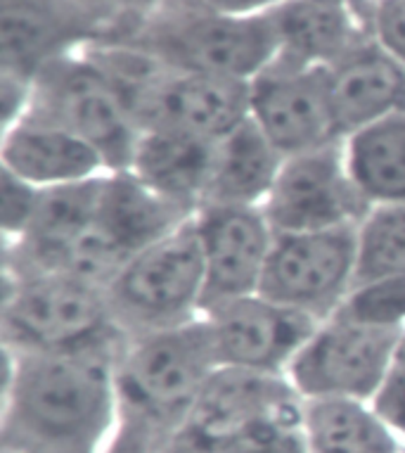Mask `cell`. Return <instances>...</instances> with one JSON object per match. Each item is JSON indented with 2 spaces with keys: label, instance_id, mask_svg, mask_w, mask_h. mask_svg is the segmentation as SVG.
<instances>
[{
  "label": "cell",
  "instance_id": "obj_4",
  "mask_svg": "<svg viewBox=\"0 0 405 453\" xmlns=\"http://www.w3.org/2000/svg\"><path fill=\"white\" fill-rule=\"evenodd\" d=\"M124 337L159 333L202 319L207 268L192 216L126 264L107 288Z\"/></svg>",
  "mask_w": 405,
  "mask_h": 453
},
{
  "label": "cell",
  "instance_id": "obj_32",
  "mask_svg": "<svg viewBox=\"0 0 405 453\" xmlns=\"http://www.w3.org/2000/svg\"><path fill=\"white\" fill-rule=\"evenodd\" d=\"M370 3H375V0H370Z\"/></svg>",
  "mask_w": 405,
  "mask_h": 453
},
{
  "label": "cell",
  "instance_id": "obj_15",
  "mask_svg": "<svg viewBox=\"0 0 405 453\" xmlns=\"http://www.w3.org/2000/svg\"><path fill=\"white\" fill-rule=\"evenodd\" d=\"M334 121L341 141L405 111V67L375 34L327 69Z\"/></svg>",
  "mask_w": 405,
  "mask_h": 453
},
{
  "label": "cell",
  "instance_id": "obj_26",
  "mask_svg": "<svg viewBox=\"0 0 405 453\" xmlns=\"http://www.w3.org/2000/svg\"><path fill=\"white\" fill-rule=\"evenodd\" d=\"M370 27L377 41L405 67V0H375L370 5Z\"/></svg>",
  "mask_w": 405,
  "mask_h": 453
},
{
  "label": "cell",
  "instance_id": "obj_12",
  "mask_svg": "<svg viewBox=\"0 0 405 453\" xmlns=\"http://www.w3.org/2000/svg\"><path fill=\"white\" fill-rule=\"evenodd\" d=\"M218 365L287 375L320 320L261 292L228 299L202 313Z\"/></svg>",
  "mask_w": 405,
  "mask_h": 453
},
{
  "label": "cell",
  "instance_id": "obj_13",
  "mask_svg": "<svg viewBox=\"0 0 405 453\" xmlns=\"http://www.w3.org/2000/svg\"><path fill=\"white\" fill-rule=\"evenodd\" d=\"M207 268L204 311L261 290L275 231L264 207L204 204L192 214Z\"/></svg>",
  "mask_w": 405,
  "mask_h": 453
},
{
  "label": "cell",
  "instance_id": "obj_3",
  "mask_svg": "<svg viewBox=\"0 0 405 453\" xmlns=\"http://www.w3.org/2000/svg\"><path fill=\"white\" fill-rule=\"evenodd\" d=\"M118 337L107 290L65 273L5 268L3 349L57 354Z\"/></svg>",
  "mask_w": 405,
  "mask_h": 453
},
{
  "label": "cell",
  "instance_id": "obj_19",
  "mask_svg": "<svg viewBox=\"0 0 405 453\" xmlns=\"http://www.w3.org/2000/svg\"><path fill=\"white\" fill-rule=\"evenodd\" d=\"M285 157L268 141L264 131L247 119L214 142L211 172L204 204H237L264 207Z\"/></svg>",
  "mask_w": 405,
  "mask_h": 453
},
{
  "label": "cell",
  "instance_id": "obj_21",
  "mask_svg": "<svg viewBox=\"0 0 405 453\" xmlns=\"http://www.w3.org/2000/svg\"><path fill=\"white\" fill-rule=\"evenodd\" d=\"M303 432L310 453H405L372 402H303Z\"/></svg>",
  "mask_w": 405,
  "mask_h": 453
},
{
  "label": "cell",
  "instance_id": "obj_11",
  "mask_svg": "<svg viewBox=\"0 0 405 453\" xmlns=\"http://www.w3.org/2000/svg\"><path fill=\"white\" fill-rule=\"evenodd\" d=\"M249 119L282 157L341 141L327 69L282 55L249 81Z\"/></svg>",
  "mask_w": 405,
  "mask_h": 453
},
{
  "label": "cell",
  "instance_id": "obj_10",
  "mask_svg": "<svg viewBox=\"0 0 405 453\" xmlns=\"http://www.w3.org/2000/svg\"><path fill=\"white\" fill-rule=\"evenodd\" d=\"M176 69L249 83L280 52L271 8L209 12L171 27L149 48Z\"/></svg>",
  "mask_w": 405,
  "mask_h": 453
},
{
  "label": "cell",
  "instance_id": "obj_24",
  "mask_svg": "<svg viewBox=\"0 0 405 453\" xmlns=\"http://www.w3.org/2000/svg\"><path fill=\"white\" fill-rule=\"evenodd\" d=\"M337 313L365 326L405 334V278L358 280Z\"/></svg>",
  "mask_w": 405,
  "mask_h": 453
},
{
  "label": "cell",
  "instance_id": "obj_28",
  "mask_svg": "<svg viewBox=\"0 0 405 453\" xmlns=\"http://www.w3.org/2000/svg\"><path fill=\"white\" fill-rule=\"evenodd\" d=\"M157 449H159V444L148 430H142L141 425L121 420L117 437L104 453H155Z\"/></svg>",
  "mask_w": 405,
  "mask_h": 453
},
{
  "label": "cell",
  "instance_id": "obj_31",
  "mask_svg": "<svg viewBox=\"0 0 405 453\" xmlns=\"http://www.w3.org/2000/svg\"><path fill=\"white\" fill-rule=\"evenodd\" d=\"M0 453H8V451H0Z\"/></svg>",
  "mask_w": 405,
  "mask_h": 453
},
{
  "label": "cell",
  "instance_id": "obj_9",
  "mask_svg": "<svg viewBox=\"0 0 405 453\" xmlns=\"http://www.w3.org/2000/svg\"><path fill=\"white\" fill-rule=\"evenodd\" d=\"M264 211L280 235L358 226L370 207L351 179L344 142L337 141L285 157Z\"/></svg>",
  "mask_w": 405,
  "mask_h": 453
},
{
  "label": "cell",
  "instance_id": "obj_20",
  "mask_svg": "<svg viewBox=\"0 0 405 453\" xmlns=\"http://www.w3.org/2000/svg\"><path fill=\"white\" fill-rule=\"evenodd\" d=\"M348 172L368 207L405 204V111L344 138Z\"/></svg>",
  "mask_w": 405,
  "mask_h": 453
},
{
  "label": "cell",
  "instance_id": "obj_27",
  "mask_svg": "<svg viewBox=\"0 0 405 453\" xmlns=\"http://www.w3.org/2000/svg\"><path fill=\"white\" fill-rule=\"evenodd\" d=\"M372 403L405 449V368L396 365V371L391 372V378Z\"/></svg>",
  "mask_w": 405,
  "mask_h": 453
},
{
  "label": "cell",
  "instance_id": "obj_25",
  "mask_svg": "<svg viewBox=\"0 0 405 453\" xmlns=\"http://www.w3.org/2000/svg\"><path fill=\"white\" fill-rule=\"evenodd\" d=\"M41 190L29 186L27 180L17 179L15 173L3 169V188H0V221L5 242H17L29 231L36 216Z\"/></svg>",
  "mask_w": 405,
  "mask_h": 453
},
{
  "label": "cell",
  "instance_id": "obj_14",
  "mask_svg": "<svg viewBox=\"0 0 405 453\" xmlns=\"http://www.w3.org/2000/svg\"><path fill=\"white\" fill-rule=\"evenodd\" d=\"M287 375L244 371L218 365L199 394L183 430L187 437L211 451L216 441L242 430L244 425L302 406Z\"/></svg>",
  "mask_w": 405,
  "mask_h": 453
},
{
  "label": "cell",
  "instance_id": "obj_17",
  "mask_svg": "<svg viewBox=\"0 0 405 453\" xmlns=\"http://www.w3.org/2000/svg\"><path fill=\"white\" fill-rule=\"evenodd\" d=\"M273 15L282 58L330 69L372 34L370 12L334 0H275Z\"/></svg>",
  "mask_w": 405,
  "mask_h": 453
},
{
  "label": "cell",
  "instance_id": "obj_18",
  "mask_svg": "<svg viewBox=\"0 0 405 453\" xmlns=\"http://www.w3.org/2000/svg\"><path fill=\"white\" fill-rule=\"evenodd\" d=\"M211 157L214 142L148 128L141 134L126 172L192 216L207 195Z\"/></svg>",
  "mask_w": 405,
  "mask_h": 453
},
{
  "label": "cell",
  "instance_id": "obj_2",
  "mask_svg": "<svg viewBox=\"0 0 405 453\" xmlns=\"http://www.w3.org/2000/svg\"><path fill=\"white\" fill-rule=\"evenodd\" d=\"M216 368L204 316L171 330L126 337L117 361L121 420L141 425L162 446L183 430Z\"/></svg>",
  "mask_w": 405,
  "mask_h": 453
},
{
  "label": "cell",
  "instance_id": "obj_22",
  "mask_svg": "<svg viewBox=\"0 0 405 453\" xmlns=\"http://www.w3.org/2000/svg\"><path fill=\"white\" fill-rule=\"evenodd\" d=\"M372 278H405V204L372 207L358 223V280Z\"/></svg>",
  "mask_w": 405,
  "mask_h": 453
},
{
  "label": "cell",
  "instance_id": "obj_5",
  "mask_svg": "<svg viewBox=\"0 0 405 453\" xmlns=\"http://www.w3.org/2000/svg\"><path fill=\"white\" fill-rule=\"evenodd\" d=\"M24 114L83 138L103 155L110 172L131 166L142 134L124 93L90 52H62L38 69Z\"/></svg>",
  "mask_w": 405,
  "mask_h": 453
},
{
  "label": "cell",
  "instance_id": "obj_30",
  "mask_svg": "<svg viewBox=\"0 0 405 453\" xmlns=\"http://www.w3.org/2000/svg\"><path fill=\"white\" fill-rule=\"evenodd\" d=\"M334 3H348V5H355V8L365 10V12H370V0H334Z\"/></svg>",
  "mask_w": 405,
  "mask_h": 453
},
{
  "label": "cell",
  "instance_id": "obj_1",
  "mask_svg": "<svg viewBox=\"0 0 405 453\" xmlns=\"http://www.w3.org/2000/svg\"><path fill=\"white\" fill-rule=\"evenodd\" d=\"M124 340L57 354L3 349L0 451H107L121 425L117 361Z\"/></svg>",
  "mask_w": 405,
  "mask_h": 453
},
{
  "label": "cell",
  "instance_id": "obj_23",
  "mask_svg": "<svg viewBox=\"0 0 405 453\" xmlns=\"http://www.w3.org/2000/svg\"><path fill=\"white\" fill-rule=\"evenodd\" d=\"M209 453H310L303 432V403L244 425L216 441Z\"/></svg>",
  "mask_w": 405,
  "mask_h": 453
},
{
  "label": "cell",
  "instance_id": "obj_6",
  "mask_svg": "<svg viewBox=\"0 0 405 453\" xmlns=\"http://www.w3.org/2000/svg\"><path fill=\"white\" fill-rule=\"evenodd\" d=\"M403 334L365 326L341 313L317 323L287 378L303 402H375L396 371Z\"/></svg>",
  "mask_w": 405,
  "mask_h": 453
},
{
  "label": "cell",
  "instance_id": "obj_8",
  "mask_svg": "<svg viewBox=\"0 0 405 453\" xmlns=\"http://www.w3.org/2000/svg\"><path fill=\"white\" fill-rule=\"evenodd\" d=\"M128 104L142 131L157 128L218 142L249 119V83L159 60Z\"/></svg>",
  "mask_w": 405,
  "mask_h": 453
},
{
  "label": "cell",
  "instance_id": "obj_29",
  "mask_svg": "<svg viewBox=\"0 0 405 453\" xmlns=\"http://www.w3.org/2000/svg\"><path fill=\"white\" fill-rule=\"evenodd\" d=\"M155 453H209V449H204L199 441L187 437L185 432H176V434L171 439H166Z\"/></svg>",
  "mask_w": 405,
  "mask_h": 453
},
{
  "label": "cell",
  "instance_id": "obj_16",
  "mask_svg": "<svg viewBox=\"0 0 405 453\" xmlns=\"http://www.w3.org/2000/svg\"><path fill=\"white\" fill-rule=\"evenodd\" d=\"M3 169L38 190L72 186L111 173L103 155L72 131L22 114L3 128Z\"/></svg>",
  "mask_w": 405,
  "mask_h": 453
},
{
  "label": "cell",
  "instance_id": "obj_7",
  "mask_svg": "<svg viewBox=\"0 0 405 453\" xmlns=\"http://www.w3.org/2000/svg\"><path fill=\"white\" fill-rule=\"evenodd\" d=\"M358 280V226L275 233L261 295L325 320L340 311Z\"/></svg>",
  "mask_w": 405,
  "mask_h": 453
}]
</instances>
